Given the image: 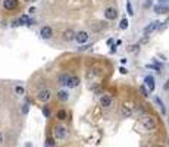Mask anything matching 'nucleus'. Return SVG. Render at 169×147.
I'll use <instances>...</instances> for the list:
<instances>
[{"mask_svg": "<svg viewBox=\"0 0 169 147\" xmlns=\"http://www.w3.org/2000/svg\"><path fill=\"white\" fill-rule=\"evenodd\" d=\"M66 137H68V130L65 127L59 125V127L55 128V138H56V140H65Z\"/></svg>", "mask_w": 169, "mask_h": 147, "instance_id": "f257e3e1", "label": "nucleus"}, {"mask_svg": "<svg viewBox=\"0 0 169 147\" xmlns=\"http://www.w3.org/2000/svg\"><path fill=\"white\" fill-rule=\"evenodd\" d=\"M141 124L144 127V130H153L154 127H156V121L152 118V116H144V118L141 119Z\"/></svg>", "mask_w": 169, "mask_h": 147, "instance_id": "f03ea898", "label": "nucleus"}, {"mask_svg": "<svg viewBox=\"0 0 169 147\" xmlns=\"http://www.w3.org/2000/svg\"><path fill=\"white\" fill-rule=\"evenodd\" d=\"M50 97H51V93H50V90H47V88H44V90H40L38 94H37V99H38L40 102H47Z\"/></svg>", "mask_w": 169, "mask_h": 147, "instance_id": "7ed1b4c3", "label": "nucleus"}, {"mask_svg": "<svg viewBox=\"0 0 169 147\" xmlns=\"http://www.w3.org/2000/svg\"><path fill=\"white\" fill-rule=\"evenodd\" d=\"M160 27V22L159 21H153V22H150L149 25H147L146 28H144V34L149 35V34H152L153 31H156V29Z\"/></svg>", "mask_w": 169, "mask_h": 147, "instance_id": "20e7f679", "label": "nucleus"}, {"mask_svg": "<svg viewBox=\"0 0 169 147\" xmlns=\"http://www.w3.org/2000/svg\"><path fill=\"white\" fill-rule=\"evenodd\" d=\"M105 16H106V19H109V21H113L115 18L118 16V11H116L115 7H107L106 11H105Z\"/></svg>", "mask_w": 169, "mask_h": 147, "instance_id": "39448f33", "label": "nucleus"}, {"mask_svg": "<svg viewBox=\"0 0 169 147\" xmlns=\"http://www.w3.org/2000/svg\"><path fill=\"white\" fill-rule=\"evenodd\" d=\"M40 34H41V37L44 40H49L53 37V29H51L50 27H43L41 31H40Z\"/></svg>", "mask_w": 169, "mask_h": 147, "instance_id": "423d86ee", "label": "nucleus"}, {"mask_svg": "<svg viewBox=\"0 0 169 147\" xmlns=\"http://www.w3.org/2000/svg\"><path fill=\"white\" fill-rule=\"evenodd\" d=\"M144 82H146V87L149 88V90L154 91V88H156V82H154V78H153L152 75H147L146 78H144Z\"/></svg>", "mask_w": 169, "mask_h": 147, "instance_id": "0eeeda50", "label": "nucleus"}, {"mask_svg": "<svg viewBox=\"0 0 169 147\" xmlns=\"http://www.w3.org/2000/svg\"><path fill=\"white\" fill-rule=\"evenodd\" d=\"M75 40L78 41L79 44H82V43H85V41L88 40V33H87V31H79V33H77V35H75Z\"/></svg>", "mask_w": 169, "mask_h": 147, "instance_id": "6e6552de", "label": "nucleus"}, {"mask_svg": "<svg viewBox=\"0 0 169 147\" xmlns=\"http://www.w3.org/2000/svg\"><path fill=\"white\" fill-rule=\"evenodd\" d=\"M121 115L124 116V118H130L131 115H132V108H131L130 105H122V108H121Z\"/></svg>", "mask_w": 169, "mask_h": 147, "instance_id": "1a4fd4ad", "label": "nucleus"}, {"mask_svg": "<svg viewBox=\"0 0 169 147\" xmlns=\"http://www.w3.org/2000/svg\"><path fill=\"white\" fill-rule=\"evenodd\" d=\"M18 3H19L18 0H3V7L7 11H13L18 6Z\"/></svg>", "mask_w": 169, "mask_h": 147, "instance_id": "9d476101", "label": "nucleus"}, {"mask_svg": "<svg viewBox=\"0 0 169 147\" xmlns=\"http://www.w3.org/2000/svg\"><path fill=\"white\" fill-rule=\"evenodd\" d=\"M100 105L103 106V108H110L112 106V97L110 96H101L100 99Z\"/></svg>", "mask_w": 169, "mask_h": 147, "instance_id": "9b49d317", "label": "nucleus"}, {"mask_svg": "<svg viewBox=\"0 0 169 147\" xmlns=\"http://www.w3.org/2000/svg\"><path fill=\"white\" fill-rule=\"evenodd\" d=\"M75 33H73L72 29H65L63 31V40L65 41H72V40H75Z\"/></svg>", "mask_w": 169, "mask_h": 147, "instance_id": "f8f14e48", "label": "nucleus"}, {"mask_svg": "<svg viewBox=\"0 0 169 147\" xmlns=\"http://www.w3.org/2000/svg\"><path fill=\"white\" fill-rule=\"evenodd\" d=\"M154 12L159 13V15H162V13H168L169 7L166 5H158V6H154Z\"/></svg>", "mask_w": 169, "mask_h": 147, "instance_id": "ddd939ff", "label": "nucleus"}, {"mask_svg": "<svg viewBox=\"0 0 169 147\" xmlns=\"http://www.w3.org/2000/svg\"><path fill=\"white\" fill-rule=\"evenodd\" d=\"M78 85H79V78H78V77H71L68 87H69V88H77Z\"/></svg>", "mask_w": 169, "mask_h": 147, "instance_id": "4468645a", "label": "nucleus"}, {"mask_svg": "<svg viewBox=\"0 0 169 147\" xmlns=\"http://www.w3.org/2000/svg\"><path fill=\"white\" fill-rule=\"evenodd\" d=\"M69 79H71V77H69L68 74H62V75L59 77V82L62 85H68L69 84Z\"/></svg>", "mask_w": 169, "mask_h": 147, "instance_id": "2eb2a0df", "label": "nucleus"}, {"mask_svg": "<svg viewBox=\"0 0 169 147\" xmlns=\"http://www.w3.org/2000/svg\"><path fill=\"white\" fill-rule=\"evenodd\" d=\"M57 99H59V100H62V102H66L68 99H69V94H68V91L60 90L59 93H57Z\"/></svg>", "mask_w": 169, "mask_h": 147, "instance_id": "dca6fc26", "label": "nucleus"}, {"mask_svg": "<svg viewBox=\"0 0 169 147\" xmlns=\"http://www.w3.org/2000/svg\"><path fill=\"white\" fill-rule=\"evenodd\" d=\"M56 116H57V119H59V121H63V119H66V118H68V113H66V110L60 109V110L57 112Z\"/></svg>", "mask_w": 169, "mask_h": 147, "instance_id": "f3484780", "label": "nucleus"}, {"mask_svg": "<svg viewBox=\"0 0 169 147\" xmlns=\"http://www.w3.org/2000/svg\"><path fill=\"white\" fill-rule=\"evenodd\" d=\"M128 19H127V18H122V19H121V24H119V28L121 29H127L128 28Z\"/></svg>", "mask_w": 169, "mask_h": 147, "instance_id": "a211bd4d", "label": "nucleus"}, {"mask_svg": "<svg viewBox=\"0 0 169 147\" xmlns=\"http://www.w3.org/2000/svg\"><path fill=\"white\" fill-rule=\"evenodd\" d=\"M154 100H156V103L159 105V108H160V112H162V113H166V109H165V106H163V103H162V100H160L159 97H156Z\"/></svg>", "mask_w": 169, "mask_h": 147, "instance_id": "6ab92c4d", "label": "nucleus"}, {"mask_svg": "<svg viewBox=\"0 0 169 147\" xmlns=\"http://www.w3.org/2000/svg\"><path fill=\"white\" fill-rule=\"evenodd\" d=\"M127 11H128V13H130V16H132V15H134V9H132V5H131L130 0L127 2Z\"/></svg>", "mask_w": 169, "mask_h": 147, "instance_id": "aec40b11", "label": "nucleus"}, {"mask_svg": "<svg viewBox=\"0 0 169 147\" xmlns=\"http://www.w3.org/2000/svg\"><path fill=\"white\" fill-rule=\"evenodd\" d=\"M46 146H47V147H56V141H55V138H47Z\"/></svg>", "mask_w": 169, "mask_h": 147, "instance_id": "412c9836", "label": "nucleus"}, {"mask_svg": "<svg viewBox=\"0 0 169 147\" xmlns=\"http://www.w3.org/2000/svg\"><path fill=\"white\" fill-rule=\"evenodd\" d=\"M15 93H16L18 96H22V94H24V87H21V85H16V87H15Z\"/></svg>", "mask_w": 169, "mask_h": 147, "instance_id": "4be33fe9", "label": "nucleus"}, {"mask_svg": "<svg viewBox=\"0 0 169 147\" xmlns=\"http://www.w3.org/2000/svg\"><path fill=\"white\" fill-rule=\"evenodd\" d=\"M140 91H141V94H143V96H144V97H147V96H149V93H147L146 85H141V87H140Z\"/></svg>", "mask_w": 169, "mask_h": 147, "instance_id": "5701e85b", "label": "nucleus"}, {"mask_svg": "<svg viewBox=\"0 0 169 147\" xmlns=\"http://www.w3.org/2000/svg\"><path fill=\"white\" fill-rule=\"evenodd\" d=\"M43 113H44L46 118H49V116H50V112H49V108H47V106H44V108H43Z\"/></svg>", "mask_w": 169, "mask_h": 147, "instance_id": "b1692460", "label": "nucleus"}, {"mask_svg": "<svg viewBox=\"0 0 169 147\" xmlns=\"http://www.w3.org/2000/svg\"><path fill=\"white\" fill-rule=\"evenodd\" d=\"M128 50H130V51H137V50H138V46H137V44L131 46V47H130V49H128Z\"/></svg>", "mask_w": 169, "mask_h": 147, "instance_id": "393cba45", "label": "nucleus"}, {"mask_svg": "<svg viewBox=\"0 0 169 147\" xmlns=\"http://www.w3.org/2000/svg\"><path fill=\"white\" fill-rule=\"evenodd\" d=\"M22 113H24V115H27V113H28V105H24V108H22Z\"/></svg>", "mask_w": 169, "mask_h": 147, "instance_id": "a878e982", "label": "nucleus"}, {"mask_svg": "<svg viewBox=\"0 0 169 147\" xmlns=\"http://www.w3.org/2000/svg\"><path fill=\"white\" fill-rule=\"evenodd\" d=\"M119 72H121V74H124V75H125V74L128 72V71H127V69H125L124 66H121V68H119Z\"/></svg>", "mask_w": 169, "mask_h": 147, "instance_id": "bb28decb", "label": "nucleus"}, {"mask_svg": "<svg viewBox=\"0 0 169 147\" xmlns=\"http://www.w3.org/2000/svg\"><path fill=\"white\" fill-rule=\"evenodd\" d=\"M90 47H91V46H82V47H79L78 50L82 51V50H87V49H90Z\"/></svg>", "mask_w": 169, "mask_h": 147, "instance_id": "cd10ccee", "label": "nucleus"}, {"mask_svg": "<svg viewBox=\"0 0 169 147\" xmlns=\"http://www.w3.org/2000/svg\"><path fill=\"white\" fill-rule=\"evenodd\" d=\"M163 90H169V79L166 81V84L163 85Z\"/></svg>", "mask_w": 169, "mask_h": 147, "instance_id": "c85d7f7f", "label": "nucleus"}, {"mask_svg": "<svg viewBox=\"0 0 169 147\" xmlns=\"http://www.w3.org/2000/svg\"><path fill=\"white\" fill-rule=\"evenodd\" d=\"M152 6V0H147L146 2V7H150Z\"/></svg>", "mask_w": 169, "mask_h": 147, "instance_id": "c756f323", "label": "nucleus"}, {"mask_svg": "<svg viewBox=\"0 0 169 147\" xmlns=\"http://www.w3.org/2000/svg\"><path fill=\"white\" fill-rule=\"evenodd\" d=\"M116 51V46H112V49H110V53H115Z\"/></svg>", "mask_w": 169, "mask_h": 147, "instance_id": "7c9ffc66", "label": "nucleus"}, {"mask_svg": "<svg viewBox=\"0 0 169 147\" xmlns=\"http://www.w3.org/2000/svg\"><path fill=\"white\" fill-rule=\"evenodd\" d=\"M166 2H168V0H159V5H165Z\"/></svg>", "mask_w": 169, "mask_h": 147, "instance_id": "2f4dec72", "label": "nucleus"}, {"mask_svg": "<svg viewBox=\"0 0 169 147\" xmlns=\"http://www.w3.org/2000/svg\"><path fill=\"white\" fill-rule=\"evenodd\" d=\"M2 143H3V134L0 132V144H2Z\"/></svg>", "mask_w": 169, "mask_h": 147, "instance_id": "473e14b6", "label": "nucleus"}, {"mask_svg": "<svg viewBox=\"0 0 169 147\" xmlns=\"http://www.w3.org/2000/svg\"><path fill=\"white\" fill-rule=\"evenodd\" d=\"M24 2H27V3H29V2H34V0H24Z\"/></svg>", "mask_w": 169, "mask_h": 147, "instance_id": "72a5a7b5", "label": "nucleus"}]
</instances>
